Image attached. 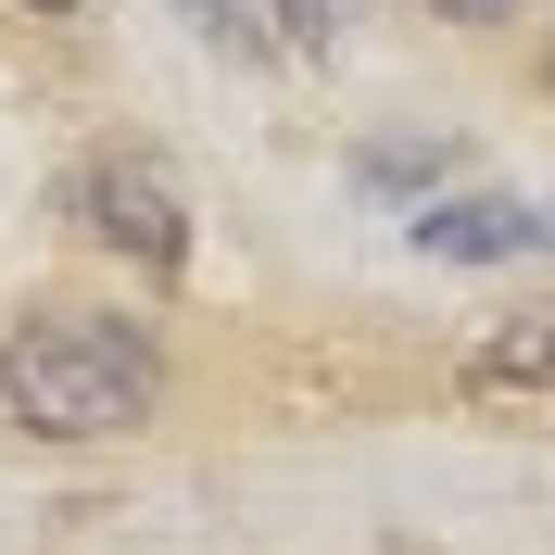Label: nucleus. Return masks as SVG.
I'll return each instance as SVG.
<instances>
[{
    "label": "nucleus",
    "instance_id": "nucleus-1",
    "mask_svg": "<svg viewBox=\"0 0 555 555\" xmlns=\"http://www.w3.org/2000/svg\"><path fill=\"white\" fill-rule=\"evenodd\" d=\"M0 416L26 442H127L165 416V341L102 304H26L0 328Z\"/></svg>",
    "mask_w": 555,
    "mask_h": 555
},
{
    "label": "nucleus",
    "instance_id": "nucleus-2",
    "mask_svg": "<svg viewBox=\"0 0 555 555\" xmlns=\"http://www.w3.org/2000/svg\"><path fill=\"white\" fill-rule=\"evenodd\" d=\"M64 215L102 253H127L139 278H177V266H190V190H177V165L139 152V139H114V152H89V165L64 177Z\"/></svg>",
    "mask_w": 555,
    "mask_h": 555
},
{
    "label": "nucleus",
    "instance_id": "nucleus-3",
    "mask_svg": "<svg viewBox=\"0 0 555 555\" xmlns=\"http://www.w3.org/2000/svg\"><path fill=\"white\" fill-rule=\"evenodd\" d=\"M555 241V215L505 203V190H454V203H416V253L429 266H518Z\"/></svg>",
    "mask_w": 555,
    "mask_h": 555
},
{
    "label": "nucleus",
    "instance_id": "nucleus-4",
    "mask_svg": "<svg viewBox=\"0 0 555 555\" xmlns=\"http://www.w3.org/2000/svg\"><path fill=\"white\" fill-rule=\"evenodd\" d=\"M467 404H505V416H555V304L543 315H505L480 353H467Z\"/></svg>",
    "mask_w": 555,
    "mask_h": 555
},
{
    "label": "nucleus",
    "instance_id": "nucleus-5",
    "mask_svg": "<svg viewBox=\"0 0 555 555\" xmlns=\"http://www.w3.org/2000/svg\"><path fill=\"white\" fill-rule=\"evenodd\" d=\"M353 0H190L203 38H241V51H328Z\"/></svg>",
    "mask_w": 555,
    "mask_h": 555
},
{
    "label": "nucleus",
    "instance_id": "nucleus-6",
    "mask_svg": "<svg viewBox=\"0 0 555 555\" xmlns=\"http://www.w3.org/2000/svg\"><path fill=\"white\" fill-rule=\"evenodd\" d=\"M429 13H454V26H505V13H530V0H429Z\"/></svg>",
    "mask_w": 555,
    "mask_h": 555
},
{
    "label": "nucleus",
    "instance_id": "nucleus-7",
    "mask_svg": "<svg viewBox=\"0 0 555 555\" xmlns=\"http://www.w3.org/2000/svg\"><path fill=\"white\" fill-rule=\"evenodd\" d=\"M543 102H555V13H543Z\"/></svg>",
    "mask_w": 555,
    "mask_h": 555
},
{
    "label": "nucleus",
    "instance_id": "nucleus-8",
    "mask_svg": "<svg viewBox=\"0 0 555 555\" xmlns=\"http://www.w3.org/2000/svg\"><path fill=\"white\" fill-rule=\"evenodd\" d=\"M26 13H89V0H26Z\"/></svg>",
    "mask_w": 555,
    "mask_h": 555
}]
</instances>
